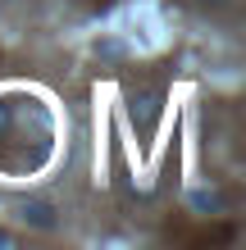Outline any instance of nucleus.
I'll list each match as a JSON object with an SVG mask.
<instances>
[{
	"instance_id": "obj_5",
	"label": "nucleus",
	"mask_w": 246,
	"mask_h": 250,
	"mask_svg": "<svg viewBox=\"0 0 246 250\" xmlns=\"http://www.w3.org/2000/svg\"><path fill=\"white\" fill-rule=\"evenodd\" d=\"M201 5H205V9H233L237 0H201Z\"/></svg>"
},
{
	"instance_id": "obj_6",
	"label": "nucleus",
	"mask_w": 246,
	"mask_h": 250,
	"mask_svg": "<svg viewBox=\"0 0 246 250\" xmlns=\"http://www.w3.org/2000/svg\"><path fill=\"white\" fill-rule=\"evenodd\" d=\"M0 5H9V0H0Z\"/></svg>"
},
{
	"instance_id": "obj_1",
	"label": "nucleus",
	"mask_w": 246,
	"mask_h": 250,
	"mask_svg": "<svg viewBox=\"0 0 246 250\" xmlns=\"http://www.w3.org/2000/svg\"><path fill=\"white\" fill-rule=\"evenodd\" d=\"M23 218H27L32 228H55V209H50L46 200H27V205H23Z\"/></svg>"
},
{
	"instance_id": "obj_3",
	"label": "nucleus",
	"mask_w": 246,
	"mask_h": 250,
	"mask_svg": "<svg viewBox=\"0 0 246 250\" xmlns=\"http://www.w3.org/2000/svg\"><path fill=\"white\" fill-rule=\"evenodd\" d=\"M192 205H196V209H224V196H219V191H196Z\"/></svg>"
},
{
	"instance_id": "obj_2",
	"label": "nucleus",
	"mask_w": 246,
	"mask_h": 250,
	"mask_svg": "<svg viewBox=\"0 0 246 250\" xmlns=\"http://www.w3.org/2000/svg\"><path fill=\"white\" fill-rule=\"evenodd\" d=\"M133 109H141V123H155V114H160V91H137L133 96Z\"/></svg>"
},
{
	"instance_id": "obj_4",
	"label": "nucleus",
	"mask_w": 246,
	"mask_h": 250,
	"mask_svg": "<svg viewBox=\"0 0 246 250\" xmlns=\"http://www.w3.org/2000/svg\"><path fill=\"white\" fill-rule=\"evenodd\" d=\"M0 250H19V237L14 232H0Z\"/></svg>"
}]
</instances>
